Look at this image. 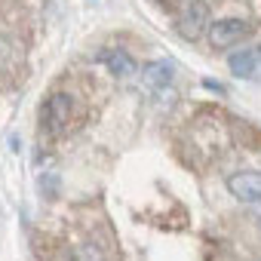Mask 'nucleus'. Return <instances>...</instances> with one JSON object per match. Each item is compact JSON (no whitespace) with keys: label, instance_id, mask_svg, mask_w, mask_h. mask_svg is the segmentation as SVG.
<instances>
[{"label":"nucleus","instance_id":"f257e3e1","mask_svg":"<svg viewBox=\"0 0 261 261\" xmlns=\"http://www.w3.org/2000/svg\"><path fill=\"white\" fill-rule=\"evenodd\" d=\"M252 31H255V25H252V22H246V19H221V22H215V25H212L209 40H212V46L224 49V46H237V43H240V40H246Z\"/></svg>","mask_w":261,"mask_h":261},{"label":"nucleus","instance_id":"f03ea898","mask_svg":"<svg viewBox=\"0 0 261 261\" xmlns=\"http://www.w3.org/2000/svg\"><path fill=\"white\" fill-rule=\"evenodd\" d=\"M227 68H230L237 77H243V80L261 83V46L230 53V56H227Z\"/></svg>","mask_w":261,"mask_h":261},{"label":"nucleus","instance_id":"7ed1b4c3","mask_svg":"<svg viewBox=\"0 0 261 261\" xmlns=\"http://www.w3.org/2000/svg\"><path fill=\"white\" fill-rule=\"evenodd\" d=\"M206 22H209V7L203 4V0H191V4L185 7L181 22H178V34H181L185 40H197V37L203 34Z\"/></svg>","mask_w":261,"mask_h":261},{"label":"nucleus","instance_id":"20e7f679","mask_svg":"<svg viewBox=\"0 0 261 261\" xmlns=\"http://www.w3.org/2000/svg\"><path fill=\"white\" fill-rule=\"evenodd\" d=\"M227 191L240 200V203H258L261 200V175L258 172H237L227 178Z\"/></svg>","mask_w":261,"mask_h":261},{"label":"nucleus","instance_id":"39448f33","mask_svg":"<svg viewBox=\"0 0 261 261\" xmlns=\"http://www.w3.org/2000/svg\"><path fill=\"white\" fill-rule=\"evenodd\" d=\"M68 114H71V98L65 92H56L46 101V126H49V133H62V129L68 126Z\"/></svg>","mask_w":261,"mask_h":261},{"label":"nucleus","instance_id":"423d86ee","mask_svg":"<svg viewBox=\"0 0 261 261\" xmlns=\"http://www.w3.org/2000/svg\"><path fill=\"white\" fill-rule=\"evenodd\" d=\"M98 62H105V65H108L114 74H120V77H126V74L136 71L133 59H129L123 49H105V53H98Z\"/></svg>","mask_w":261,"mask_h":261},{"label":"nucleus","instance_id":"0eeeda50","mask_svg":"<svg viewBox=\"0 0 261 261\" xmlns=\"http://www.w3.org/2000/svg\"><path fill=\"white\" fill-rule=\"evenodd\" d=\"M172 65L169 62H151V65H145V80L151 83V86H157V89H166L169 83H172Z\"/></svg>","mask_w":261,"mask_h":261},{"label":"nucleus","instance_id":"6e6552de","mask_svg":"<svg viewBox=\"0 0 261 261\" xmlns=\"http://www.w3.org/2000/svg\"><path fill=\"white\" fill-rule=\"evenodd\" d=\"M74 261H98V255H95L89 246H80V249L74 252Z\"/></svg>","mask_w":261,"mask_h":261},{"label":"nucleus","instance_id":"1a4fd4ad","mask_svg":"<svg viewBox=\"0 0 261 261\" xmlns=\"http://www.w3.org/2000/svg\"><path fill=\"white\" fill-rule=\"evenodd\" d=\"M203 86H206V89H212V92H227V89H224V83H218V80H212V77H206V80H203Z\"/></svg>","mask_w":261,"mask_h":261},{"label":"nucleus","instance_id":"9d476101","mask_svg":"<svg viewBox=\"0 0 261 261\" xmlns=\"http://www.w3.org/2000/svg\"><path fill=\"white\" fill-rule=\"evenodd\" d=\"M252 215H255V218L261 221V200H258V203H252Z\"/></svg>","mask_w":261,"mask_h":261}]
</instances>
